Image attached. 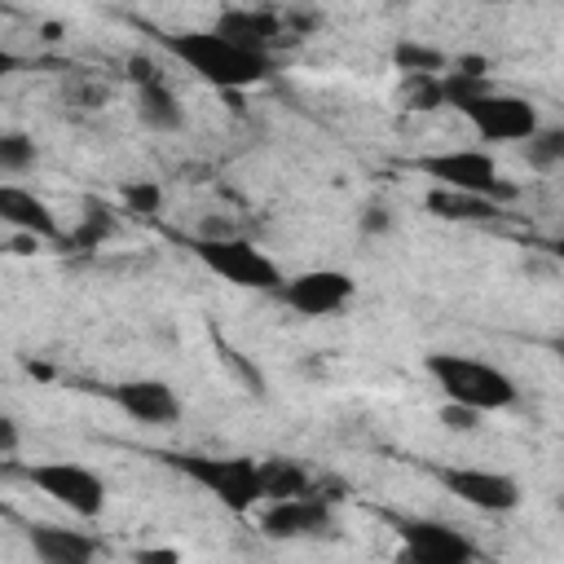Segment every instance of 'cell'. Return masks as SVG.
Returning a JSON list of instances; mask_svg holds the SVG:
<instances>
[{
    "instance_id": "obj_1",
    "label": "cell",
    "mask_w": 564,
    "mask_h": 564,
    "mask_svg": "<svg viewBox=\"0 0 564 564\" xmlns=\"http://www.w3.org/2000/svg\"><path fill=\"white\" fill-rule=\"evenodd\" d=\"M159 44L203 84L220 88V93H242L256 88L273 75V57L269 53H251L234 40H225L212 26H185V31H167L159 35Z\"/></svg>"
},
{
    "instance_id": "obj_2",
    "label": "cell",
    "mask_w": 564,
    "mask_h": 564,
    "mask_svg": "<svg viewBox=\"0 0 564 564\" xmlns=\"http://www.w3.org/2000/svg\"><path fill=\"white\" fill-rule=\"evenodd\" d=\"M423 375L432 379V388L454 401V405H467L476 414H502L520 401V383L485 361V357H471V352H454V348H436L423 357Z\"/></svg>"
},
{
    "instance_id": "obj_3",
    "label": "cell",
    "mask_w": 564,
    "mask_h": 564,
    "mask_svg": "<svg viewBox=\"0 0 564 564\" xmlns=\"http://www.w3.org/2000/svg\"><path fill=\"white\" fill-rule=\"evenodd\" d=\"M163 463L172 471H181L189 485H198L203 494H212V502H220L229 516H251L264 494H260V458L251 454H163Z\"/></svg>"
},
{
    "instance_id": "obj_4",
    "label": "cell",
    "mask_w": 564,
    "mask_h": 564,
    "mask_svg": "<svg viewBox=\"0 0 564 564\" xmlns=\"http://www.w3.org/2000/svg\"><path fill=\"white\" fill-rule=\"evenodd\" d=\"M189 251L207 273H216L220 282H229L238 291H251V295H273L282 286V278H286L278 269V260L264 247H256L251 238H242V234H216V238L194 234Z\"/></svg>"
},
{
    "instance_id": "obj_5",
    "label": "cell",
    "mask_w": 564,
    "mask_h": 564,
    "mask_svg": "<svg viewBox=\"0 0 564 564\" xmlns=\"http://www.w3.org/2000/svg\"><path fill=\"white\" fill-rule=\"evenodd\" d=\"M414 167L441 185V189H458V194H476V198H494V203H511L520 189L502 176L498 159L480 145H449V150H432L419 154Z\"/></svg>"
},
{
    "instance_id": "obj_6",
    "label": "cell",
    "mask_w": 564,
    "mask_h": 564,
    "mask_svg": "<svg viewBox=\"0 0 564 564\" xmlns=\"http://www.w3.org/2000/svg\"><path fill=\"white\" fill-rule=\"evenodd\" d=\"M22 476L66 516L75 520H101L106 502H110V485L101 471H93L88 463H70V458H44V463H26Z\"/></svg>"
},
{
    "instance_id": "obj_7",
    "label": "cell",
    "mask_w": 564,
    "mask_h": 564,
    "mask_svg": "<svg viewBox=\"0 0 564 564\" xmlns=\"http://www.w3.org/2000/svg\"><path fill=\"white\" fill-rule=\"evenodd\" d=\"M454 110L471 123V132H476L480 141H494V145H502V141L520 145V141L542 123V110H538L529 97L507 93V88H498V84L485 88V93H476V97H467V101H458Z\"/></svg>"
},
{
    "instance_id": "obj_8",
    "label": "cell",
    "mask_w": 564,
    "mask_h": 564,
    "mask_svg": "<svg viewBox=\"0 0 564 564\" xmlns=\"http://www.w3.org/2000/svg\"><path fill=\"white\" fill-rule=\"evenodd\" d=\"M339 529V511L330 494H295V498H269L260 502V533L269 542H317V538H335Z\"/></svg>"
},
{
    "instance_id": "obj_9",
    "label": "cell",
    "mask_w": 564,
    "mask_h": 564,
    "mask_svg": "<svg viewBox=\"0 0 564 564\" xmlns=\"http://www.w3.org/2000/svg\"><path fill=\"white\" fill-rule=\"evenodd\" d=\"M441 480L445 494H454L463 507L480 511V516H507L524 502V489L511 471L498 467H467V463H445L432 471Z\"/></svg>"
},
{
    "instance_id": "obj_10",
    "label": "cell",
    "mask_w": 564,
    "mask_h": 564,
    "mask_svg": "<svg viewBox=\"0 0 564 564\" xmlns=\"http://www.w3.org/2000/svg\"><path fill=\"white\" fill-rule=\"evenodd\" d=\"M273 295H278L291 313H300V317H335V313H344V308L352 304L357 282H352V273H344V269L317 264V269L286 273Z\"/></svg>"
},
{
    "instance_id": "obj_11",
    "label": "cell",
    "mask_w": 564,
    "mask_h": 564,
    "mask_svg": "<svg viewBox=\"0 0 564 564\" xmlns=\"http://www.w3.org/2000/svg\"><path fill=\"white\" fill-rule=\"evenodd\" d=\"M128 75H132V115H137V123L145 132H159V137L181 132L185 128V106L172 93V84L163 79V70L150 57L132 53L128 57Z\"/></svg>"
},
{
    "instance_id": "obj_12",
    "label": "cell",
    "mask_w": 564,
    "mask_h": 564,
    "mask_svg": "<svg viewBox=\"0 0 564 564\" xmlns=\"http://www.w3.org/2000/svg\"><path fill=\"white\" fill-rule=\"evenodd\" d=\"M401 555L410 564H471L480 560V546L467 529L449 520H401Z\"/></svg>"
},
{
    "instance_id": "obj_13",
    "label": "cell",
    "mask_w": 564,
    "mask_h": 564,
    "mask_svg": "<svg viewBox=\"0 0 564 564\" xmlns=\"http://www.w3.org/2000/svg\"><path fill=\"white\" fill-rule=\"evenodd\" d=\"M110 397V405L119 414H128L132 423L141 427H172L181 423L185 414V401L176 397V388L167 379H154V375H137V379H119V383H106L101 388Z\"/></svg>"
},
{
    "instance_id": "obj_14",
    "label": "cell",
    "mask_w": 564,
    "mask_h": 564,
    "mask_svg": "<svg viewBox=\"0 0 564 564\" xmlns=\"http://www.w3.org/2000/svg\"><path fill=\"white\" fill-rule=\"evenodd\" d=\"M212 31H220L225 40H234V44H242L251 53H269V57H273V48L282 40H300L286 13L256 9V4H229V9H220L216 22H212Z\"/></svg>"
},
{
    "instance_id": "obj_15",
    "label": "cell",
    "mask_w": 564,
    "mask_h": 564,
    "mask_svg": "<svg viewBox=\"0 0 564 564\" xmlns=\"http://www.w3.org/2000/svg\"><path fill=\"white\" fill-rule=\"evenodd\" d=\"M0 225H9L13 234H26L35 242H57L62 238L57 212L35 189H26L18 181H0Z\"/></svg>"
},
{
    "instance_id": "obj_16",
    "label": "cell",
    "mask_w": 564,
    "mask_h": 564,
    "mask_svg": "<svg viewBox=\"0 0 564 564\" xmlns=\"http://www.w3.org/2000/svg\"><path fill=\"white\" fill-rule=\"evenodd\" d=\"M26 546L40 564H88L106 551L101 538H93L88 529H66V524H31Z\"/></svg>"
},
{
    "instance_id": "obj_17",
    "label": "cell",
    "mask_w": 564,
    "mask_h": 564,
    "mask_svg": "<svg viewBox=\"0 0 564 564\" xmlns=\"http://www.w3.org/2000/svg\"><path fill=\"white\" fill-rule=\"evenodd\" d=\"M115 234H119L115 207H110L106 198H93V194H88V198L79 203V220H75L70 229H62L57 242H66V247H75V251H93V247H106Z\"/></svg>"
},
{
    "instance_id": "obj_18",
    "label": "cell",
    "mask_w": 564,
    "mask_h": 564,
    "mask_svg": "<svg viewBox=\"0 0 564 564\" xmlns=\"http://www.w3.org/2000/svg\"><path fill=\"white\" fill-rule=\"evenodd\" d=\"M308 489H317V480L300 458H286V454L260 458V494H264V502L269 498H295V494H308Z\"/></svg>"
},
{
    "instance_id": "obj_19",
    "label": "cell",
    "mask_w": 564,
    "mask_h": 564,
    "mask_svg": "<svg viewBox=\"0 0 564 564\" xmlns=\"http://www.w3.org/2000/svg\"><path fill=\"white\" fill-rule=\"evenodd\" d=\"M423 207L436 216V220H458V225H471V220H494L502 212V203L494 198H476V194H458V189H441L432 185Z\"/></svg>"
},
{
    "instance_id": "obj_20",
    "label": "cell",
    "mask_w": 564,
    "mask_h": 564,
    "mask_svg": "<svg viewBox=\"0 0 564 564\" xmlns=\"http://www.w3.org/2000/svg\"><path fill=\"white\" fill-rule=\"evenodd\" d=\"M388 62H392V70H401V75H441V70L449 66V53L436 48V44H423V40H414V35H401V40L388 48Z\"/></svg>"
},
{
    "instance_id": "obj_21",
    "label": "cell",
    "mask_w": 564,
    "mask_h": 564,
    "mask_svg": "<svg viewBox=\"0 0 564 564\" xmlns=\"http://www.w3.org/2000/svg\"><path fill=\"white\" fill-rule=\"evenodd\" d=\"M40 163L35 137L22 128H0V181H18Z\"/></svg>"
},
{
    "instance_id": "obj_22",
    "label": "cell",
    "mask_w": 564,
    "mask_h": 564,
    "mask_svg": "<svg viewBox=\"0 0 564 564\" xmlns=\"http://www.w3.org/2000/svg\"><path fill=\"white\" fill-rule=\"evenodd\" d=\"M520 154L529 159L533 172H551L564 163V128L560 123H538L524 141H520Z\"/></svg>"
},
{
    "instance_id": "obj_23",
    "label": "cell",
    "mask_w": 564,
    "mask_h": 564,
    "mask_svg": "<svg viewBox=\"0 0 564 564\" xmlns=\"http://www.w3.org/2000/svg\"><path fill=\"white\" fill-rule=\"evenodd\" d=\"M397 101H401V110H410V115H432V110H445L441 75H401Z\"/></svg>"
},
{
    "instance_id": "obj_24",
    "label": "cell",
    "mask_w": 564,
    "mask_h": 564,
    "mask_svg": "<svg viewBox=\"0 0 564 564\" xmlns=\"http://www.w3.org/2000/svg\"><path fill=\"white\" fill-rule=\"evenodd\" d=\"M119 198H123V212H132V216H159L163 212V185H154V181H128L119 189Z\"/></svg>"
},
{
    "instance_id": "obj_25",
    "label": "cell",
    "mask_w": 564,
    "mask_h": 564,
    "mask_svg": "<svg viewBox=\"0 0 564 564\" xmlns=\"http://www.w3.org/2000/svg\"><path fill=\"white\" fill-rule=\"evenodd\" d=\"M357 225H361V234H392L397 216H392V207H383V203H366V212L357 216Z\"/></svg>"
},
{
    "instance_id": "obj_26",
    "label": "cell",
    "mask_w": 564,
    "mask_h": 564,
    "mask_svg": "<svg viewBox=\"0 0 564 564\" xmlns=\"http://www.w3.org/2000/svg\"><path fill=\"white\" fill-rule=\"evenodd\" d=\"M441 423H445L449 432H476V427H480V414H476V410H467V405L445 401V405H441Z\"/></svg>"
},
{
    "instance_id": "obj_27",
    "label": "cell",
    "mask_w": 564,
    "mask_h": 564,
    "mask_svg": "<svg viewBox=\"0 0 564 564\" xmlns=\"http://www.w3.org/2000/svg\"><path fill=\"white\" fill-rule=\"evenodd\" d=\"M18 445H22V432H18L13 414H4V410H0V458L18 454Z\"/></svg>"
},
{
    "instance_id": "obj_28",
    "label": "cell",
    "mask_w": 564,
    "mask_h": 564,
    "mask_svg": "<svg viewBox=\"0 0 564 564\" xmlns=\"http://www.w3.org/2000/svg\"><path fill=\"white\" fill-rule=\"evenodd\" d=\"M18 66H22V62H18V53H13V48L0 40V88H4V79H9Z\"/></svg>"
}]
</instances>
